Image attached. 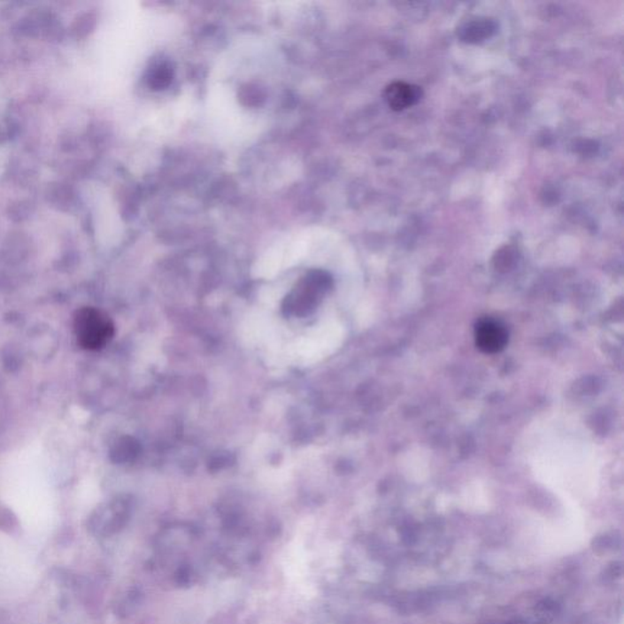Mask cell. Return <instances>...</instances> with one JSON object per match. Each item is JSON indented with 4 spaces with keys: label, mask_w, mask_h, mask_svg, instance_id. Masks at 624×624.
Wrapping results in <instances>:
<instances>
[{
    "label": "cell",
    "mask_w": 624,
    "mask_h": 624,
    "mask_svg": "<svg viewBox=\"0 0 624 624\" xmlns=\"http://www.w3.org/2000/svg\"><path fill=\"white\" fill-rule=\"evenodd\" d=\"M73 328L81 347L90 351L106 347L115 335L112 320L102 310L90 306L77 310Z\"/></svg>",
    "instance_id": "6da1fadb"
},
{
    "label": "cell",
    "mask_w": 624,
    "mask_h": 624,
    "mask_svg": "<svg viewBox=\"0 0 624 624\" xmlns=\"http://www.w3.org/2000/svg\"><path fill=\"white\" fill-rule=\"evenodd\" d=\"M329 288L331 278L327 274L321 271L306 274L284 300V313L292 318H305L315 312Z\"/></svg>",
    "instance_id": "7a4b0ae2"
},
{
    "label": "cell",
    "mask_w": 624,
    "mask_h": 624,
    "mask_svg": "<svg viewBox=\"0 0 624 624\" xmlns=\"http://www.w3.org/2000/svg\"><path fill=\"white\" fill-rule=\"evenodd\" d=\"M476 344L486 354H497L506 347L507 331L499 322L493 320H484L476 327Z\"/></svg>",
    "instance_id": "3957f363"
},
{
    "label": "cell",
    "mask_w": 624,
    "mask_h": 624,
    "mask_svg": "<svg viewBox=\"0 0 624 624\" xmlns=\"http://www.w3.org/2000/svg\"><path fill=\"white\" fill-rule=\"evenodd\" d=\"M384 96L388 105L396 112H400L416 104L422 96V90L420 87L409 85L405 82H393L387 87Z\"/></svg>",
    "instance_id": "277c9868"
},
{
    "label": "cell",
    "mask_w": 624,
    "mask_h": 624,
    "mask_svg": "<svg viewBox=\"0 0 624 624\" xmlns=\"http://www.w3.org/2000/svg\"><path fill=\"white\" fill-rule=\"evenodd\" d=\"M464 38L467 41H481L483 38L488 37L490 32L493 31V26H491L490 21H474L467 25L465 28Z\"/></svg>",
    "instance_id": "5b68a950"
},
{
    "label": "cell",
    "mask_w": 624,
    "mask_h": 624,
    "mask_svg": "<svg viewBox=\"0 0 624 624\" xmlns=\"http://www.w3.org/2000/svg\"><path fill=\"white\" fill-rule=\"evenodd\" d=\"M157 69V73H154L153 79H151V82H153V85L157 87L166 86L167 83L170 82L171 79L169 69H167V67H165L164 65H159Z\"/></svg>",
    "instance_id": "8992f818"
},
{
    "label": "cell",
    "mask_w": 624,
    "mask_h": 624,
    "mask_svg": "<svg viewBox=\"0 0 624 624\" xmlns=\"http://www.w3.org/2000/svg\"><path fill=\"white\" fill-rule=\"evenodd\" d=\"M504 624H526V622H523V620H511V622L504 623Z\"/></svg>",
    "instance_id": "52a82bcc"
}]
</instances>
